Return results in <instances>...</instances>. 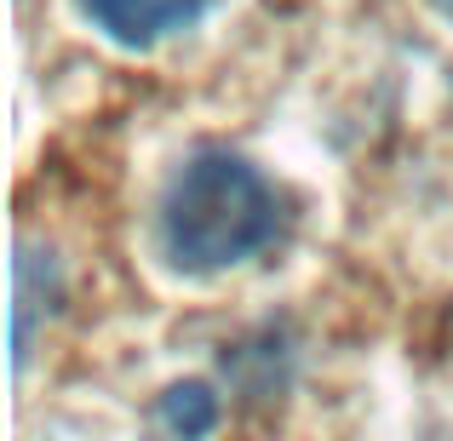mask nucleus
<instances>
[{
	"instance_id": "obj_4",
	"label": "nucleus",
	"mask_w": 453,
	"mask_h": 441,
	"mask_svg": "<svg viewBox=\"0 0 453 441\" xmlns=\"http://www.w3.org/2000/svg\"><path fill=\"white\" fill-rule=\"evenodd\" d=\"M431 6H436V11H442V18H453V0H431Z\"/></svg>"
},
{
	"instance_id": "obj_3",
	"label": "nucleus",
	"mask_w": 453,
	"mask_h": 441,
	"mask_svg": "<svg viewBox=\"0 0 453 441\" xmlns=\"http://www.w3.org/2000/svg\"><path fill=\"white\" fill-rule=\"evenodd\" d=\"M212 419H219V401L207 396V384H173L161 396V424L178 436H201L212 430Z\"/></svg>"
},
{
	"instance_id": "obj_1",
	"label": "nucleus",
	"mask_w": 453,
	"mask_h": 441,
	"mask_svg": "<svg viewBox=\"0 0 453 441\" xmlns=\"http://www.w3.org/2000/svg\"><path fill=\"white\" fill-rule=\"evenodd\" d=\"M281 230V201L258 166L207 149L173 178L161 201V253L184 276H212L265 253Z\"/></svg>"
},
{
	"instance_id": "obj_2",
	"label": "nucleus",
	"mask_w": 453,
	"mask_h": 441,
	"mask_svg": "<svg viewBox=\"0 0 453 441\" xmlns=\"http://www.w3.org/2000/svg\"><path fill=\"white\" fill-rule=\"evenodd\" d=\"M92 29H104L121 46H155L166 34L189 29L207 11V0H81Z\"/></svg>"
}]
</instances>
